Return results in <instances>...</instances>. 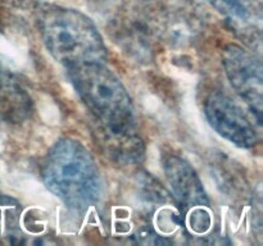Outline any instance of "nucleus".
<instances>
[{
    "mask_svg": "<svg viewBox=\"0 0 263 246\" xmlns=\"http://www.w3.org/2000/svg\"><path fill=\"white\" fill-rule=\"evenodd\" d=\"M222 66L233 89L248 105L258 125H261L263 105L261 60L241 46L229 44L222 50Z\"/></svg>",
    "mask_w": 263,
    "mask_h": 246,
    "instance_id": "nucleus-4",
    "label": "nucleus"
},
{
    "mask_svg": "<svg viewBox=\"0 0 263 246\" xmlns=\"http://www.w3.org/2000/svg\"><path fill=\"white\" fill-rule=\"evenodd\" d=\"M204 113L211 127L239 148L249 149L258 144V132L240 107L221 91H213L204 102Z\"/></svg>",
    "mask_w": 263,
    "mask_h": 246,
    "instance_id": "nucleus-5",
    "label": "nucleus"
},
{
    "mask_svg": "<svg viewBox=\"0 0 263 246\" xmlns=\"http://www.w3.org/2000/svg\"><path fill=\"white\" fill-rule=\"evenodd\" d=\"M31 100L15 78L0 81V117L10 122L26 119L31 113Z\"/></svg>",
    "mask_w": 263,
    "mask_h": 246,
    "instance_id": "nucleus-8",
    "label": "nucleus"
},
{
    "mask_svg": "<svg viewBox=\"0 0 263 246\" xmlns=\"http://www.w3.org/2000/svg\"><path fill=\"white\" fill-rule=\"evenodd\" d=\"M39 25L46 50L67 68L104 63L107 59L99 30L80 10L48 5L41 12Z\"/></svg>",
    "mask_w": 263,
    "mask_h": 246,
    "instance_id": "nucleus-2",
    "label": "nucleus"
},
{
    "mask_svg": "<svg viewBox=\"0 0 263 246\" xmlns=\"http://www.w3.org/2000/svg\"><path fill=\"white\" fill-rule=\"evenodd\" d=\"M15 78V69L7 56L0 54V81Z\"/></svg>",
    "mask_w": 263,
    "mask_h": 246,
    "instance_id": "nucleus-10",
    "label": "nucleus"
},
{
    "mask_svg": "<svg viewBox=\"0 0 263 246\" xmlns=\"http://www.w3.org/2000/svg\"><path fill=\"white\" fill-rule=\"evenodd\" d=\"M220 14L231 23L235 31L248 37L261 35L262 0H207Z\"/></svg>",
    "mask_w": 263,
    "mask_h": 246,
    "instance_id": "nucleus-7",
    "label": "nucleus"
},
{
    "mask_svg": "<svg viewBox=\"0 0 263 246\" xmlns=\"http://www.w3.org/2000/svg\"><path fill=\"white\" fill-rule=\"evenodd\" d=\"M163 171L167 183L179 204L187 210L210 205L202 181L189 161L180 156L168 155L163 160Z\"/></svg>",
    "mask_w": 263,
    "mask_h": 246,
    "instance_id": "nucleus-6",
    "label": "nucleus"
},
{
    "mask_svg": "<svg viewBox=\"0 0 263 246\" xmlns=\"http://www.w3.org/2000/svg\"><path fill=\"white\" fill-rule=\"evenodd\" d=\"M68 78L90 112L109 131H131L135 125L133 99L121 79L104 63L71 67Z\"/></svg>",
    "mask_w": 263,
    "mask_h": 246,
    "instance_id": "nucleus-3",
    "label": "nucleus"
},
{
    "mask_svg": "<svg viewBox=\"0 0 263 246\" xmlns=\"http://www.w3.org/2000/svg\"><path fill=\"white\" fill-rule=\"evenodd\" d=\"M41 173L45 186L77 212L94 207L102 196L99 168L90 151L74 138L63 137L51 146Z\"/></svg>",
    "mask_w": 263,
    "mask_h": 246,
    "instance_id": "nucleus-1",
    "label": "nucleus"
},
{
    "mask_svg": "<svg viewBox=\"0 0 263 246\" xmlns=\"http://www.w3.org/2000/svg\"><path fill=\"white\" fill-rule=\"evenodd\" d=\"M213 224L212 212L208 207H198L187 210V227L195 235H204Z\"/></svg>",
    "mask_w": 263,
    "mask_h": 246,
    "instance_id": "nucleus-9",
    "label": "nucleus"
}]
</instances>
